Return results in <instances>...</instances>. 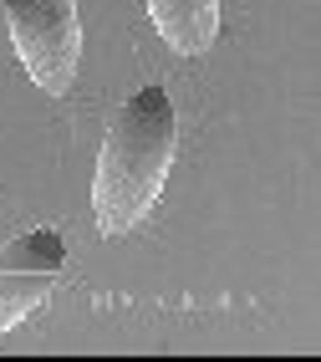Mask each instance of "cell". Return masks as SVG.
Listing matches in <instances>:
<instances>
[{
	"mask_svg": "<svg viewBox=\"0 0 321 362\" xmlns=\"http://www.w3.org/2000/svg\"><path fill=\"white\" fill-rule=\"evenodd\" d=\"M174 138L179 123L163 87H143L122 103L103 153H97V179H92V209L103 235H128L153 209V199L163 194L168 163H174Z\"/></svg>",
	"mask_w": 321,
	"mask_h": 362,
	"instance_id": "cell-1",
	"label": "cell"
},
{
	"mask_svg": "<svg viewBox=\"0 0 321 362\" xmlns=\"http://www.w3.org/2000/svg\"><path fill=\"white\" fill-rule=\"evenodd\" d=\"M6 16H11V41L26 62L31 82L62 98L82 71L77 0H6Z\"/></svg>",
	"mask_w": 321,
	"mask_h": 362,
	"instance_id": "cell-2",
	"label": "cell"
},
{
	"mask_svg": "<svg viewBox=\"0 0 321 362\" xmlns=\"http://www.w3.org/2000/svg\"><path fill=\"white\" fill-rule=\"evenodd\" d=\"M66 265V245L57 230H31L0 245V332H11L46 306L52 286Z\"/></svg>",
	"mask_w": 321,
	"mask_h": 362,
	"instance_id": "cell-3",
	"label": "cell"
},
{
	"mask_svg": "<svg viewBox=\"0 0 321 362\" xmlns=\"http://www.w3.org/2000/svg\"><path fill=\"white\" fill-rule=\"evenodd\" d=\"M158 36L184 57H204L219 36V0H148Z\"/></svg>",
	"mask_w": 321,
	"mask_h": 362,
	"instance_id": "cell-4",
	"label": "cell"
}]
</instances>
